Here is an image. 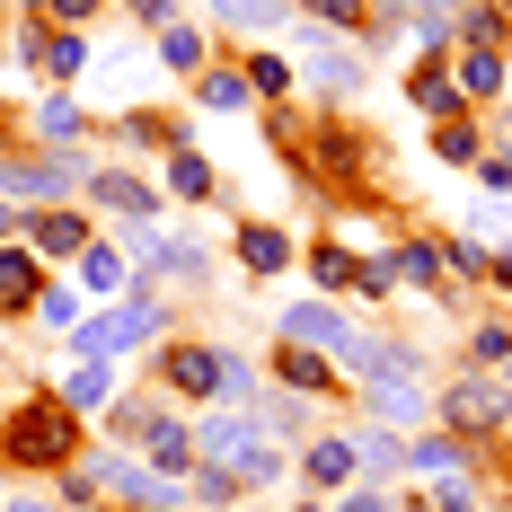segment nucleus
I'll return each mask as SVG.
<instances>
[{
	"label": "nucleus",
	"instance_id": "obj_1",
	"mask_svg": "<svg viewBox=\"0 0 512 512\" xmlns=\"http://www.w3.org/2000/svg\"><path fill=\"white\" fill-rule=\"evenodd\" d=\"M71 442H80V424L62 398H27V407L0 415V451L18 468H71Z\"/></svg>",
	"mask_w": 512,
	"mask_h": 512
},
{
	"label": "nucleus",
	"instance_id": "obj_2",
	"mask_svg": "<svg viewBox=\"0 0 512 512\" xmlns=\"http://www.w3.org/2000/svg\"><path fill=\"white\" fill-rule=\"evenodd\" d=\"M442 424H451L460 442H495L512 424V380L504 371H460V380L442 389Z\"/></svg>",
	"mask_w": 512,
	"mask_h": 512
},
{
	"label": "nucleus",
	"instance_id": "obj_3",
	"mask_svg": "<svg viewBox=\"0 0 512 512\" xmlns=\"http://www.w3.org/2000/svg\"><path fill=\"white\" fill-rule=\"evenodd\" d=\"M159 327H168V301L142 292V301H115V309H98V318H80V327H71V345H80L89 362H115L124 345H151Z\"/></svg>",
	"mask_w": 512,
	"mask_h": 512
},
{
	"label": "nucleus",
	"instance_id": "obj_4",
	"mask_svg": "<svg viewBox=\"0 0 512 512\" xmlns=\"http://www.w3.org/2000/svg\"><path fill=\"white\" fill-rule=\"evenodd\" d=\"M292 71H301L318 98H336V106H345V98H362V53H345L336 36H327V27H309V36H301Z\"/></svg>",
	"mask_w": 512,
	"mask_h": 512
},
{
	"label": "nucleus",
	"instance_id": "obj_5",
	"mask_svg": "<svg viewBox=\"0 0 512 512\" xmlns=\"http://www.w3.org/2000/svg\"><path fill=\"white\" fill-rule=\"evenodd\" d=\"M221 345H168L159 354V389H177V398H221Z\"/></svg>",
	"mask_w": 512,
	"mask_h": 512
},
{
	"label": "nucleus",
	"instance_id": "obj_6",
	"mask_svg": "<svg viewBox=\"0 0 512 512\" xmlns=\"http://www.w3.org/2000/svg\"><path fill=\"white\" fill-rule=\"evenodd\" d=\"M0 186L27 195V204H53V195L80 186V151H62V159H0Z\"/></svg>",
	"mask_w": 512,
	"mask_h": 512
},
{
	"label": "nucleus",
	"instance_id": "obj_7",
	"mask_svg": "<svg viewBox=\"0 0 512 512\" xmlns=\"http://www.w3.org/2000/svg\"><path fill=\"white\" fill-rule=\"evenodd\" d=\"M195 451H204V460H248V451H265V424H256L248 407H221L204 433H195Z\"/></svg>",
	"mask_w": 512,
	"mask_h": 512
},
{
	"label": "nucleus",
	"instance_id": "obj_8",
	"mask_svg": "<svg viewBox=\"0 0 512 512\" xmlns=\"http://www.w3.org/2000/svg\"><path fill=\"white\" fill-rule=\"evenodd\" d=\"M292 9H309V18H318V27H327V36H354V45H398V36H389V27H380V18H371V9H362V0H292Z\"/></svg>",
	"mask_w": 512,
	"mask_h": 512
},
{
	"label": "nucleus",
	"instance_id": "obj_9",
	"mask_svg": "<svg viewBox=\"0 0 512 512\" xmlns=\"http://www.w3.org/2000/svg\"><path fill=\"white\" fill-rule=\"evenodd\" d=\"M89 195H98L106 212H124V221H159V195L142 177H124V168H89Z\"/></svg>",
	"mask_w": 512,
	"mask_h": 512
},
{
	"label": "nucleus",
	"instance_id": "obj_10",
	"mask_svg": "<svg viewBox=\"0 0 512 512\" xmlns=\"http://www.w3.org/2000/svg\"><path fill=\"white\" fill-rule=\"evenodd\" d=\"M142 451H151L159 477H186V468H195V433H186L177 415H151V424H142Z\"/></svg>",
	"mask_w": 512,
	"mask_h": 512
},
{
	"label": "nucleus",
	"instance_id": "obj_11",
	"mask_svg": "<svg viewBox=\"0 0 512 512\" xmlns=\"http://www.w3.org/2000/svg\"><path fill=\"white\" fill-rule=\"evenodd\" d=\"M274 380H283L292 398H327V389H336L327 354H309V345H283V354H274Z\"/></svg>",
	"mask_w": 512,
	"mask_h": 512
},
{
	"label": "nucleus",
	"instance_id": "obj_12",
	"mask_svg": "<svg viewBox=\"0 0 512 512\" xmlns=\"http://www.w3.org/2000/svg\"><path fill=\"white\" fill-rule=\"evenodd\" d=\"M239 265H248V274H283V265H292V239H283L274 221H239Z\"/></svg>",
	"mask_w": 512,
	"mask_h": 512
},
{
	"label": "nucleus",
	"instance_id": "obj_13",
	"mask_svg": "<svg viewBox=\"0 0 512 512\" xmlns=\"http://www.w3.org/2000/svg\"><path fill=\"white\" fill-rule=\"evenodd\" d=\"M45 292V274H36V256L0 248V318H27V301Z\"/></svg>",
	"mask_w": 512,
	"mask_h": 512
},
{
	"label": "nucleus",
	"instance_id": "obj_14",
	"mask_svg": "<svg viewBox=\"0 0 512 512\" xmlns=\"http://www.w3.org/2000/svg\"><path fill=\"white\" fill-rule=\"evenodd\" d=\"M407 98L424 106L433 124H442V115H460V80H451V62H424V71L407 80Z\"/></svg>",
	"mask_w": 512,
	"mask_h": 512
},
{
	"label": "nucleus",
	"instance_id": "obj_15",
	"mask_svg": "<svg viewBox=\"0 0 512 512\" xmlns=\"http://www.w3.org/2000/svg\"><path fill=\"white\" fill-rule=\"evenodd\" d=\"M301 477H309V486H345V477H354V433H327V442H309Z\"/></svg>",
	"mask_w": 512,
	"mask_h": 512
},
{
	"label": "nucleus",
	"instance_id": "obj_16",
	"mask_svg": "<svg viewBox=\"0 0 512 512\" xmlns=\"http://www.w3.org/2000/svg\"><path fill=\"white\" fill-rule=\"evenodd\" d=\"M212 18H221V27H239V36H265V27H283V18H292V0H212Z\"/></svg>",
	"mask_w": 512,
	"mask_h": 512
},
{
	"label": "nucleus",
	"instance_id": "obj_17",
	"mask_svg": "<svg viewBox=\"0 0 512 512\" xmlns=\"http://www.w3.org/2000/svg\"><path fill=\"white\" fill-rule=\"evenodd\" d=\"M27 230H36V248H45V256H80V248H89V221H80V212H36Z\"/></svg>",
	"mask_w": 512,
	"mask_h": 512
},
{
	"label": "nucleus",
	"instance_id": "obj_18",
	"mask_svg": "<svg viewBox=\"0 0 512 512\" xmlns=\"http://www.w3.org/2000/svg\"><path fill=\"white\" fill-rule=\"evenodd\" d=\"M433 159H442V168H477V124H468V115H442V124H433Z\"/></svg>",
	"mask_w": 512,
	"mask_h": 512
},
{
	"label": "nucleus",
	"instance_id": "obj_19",
	"mask_svg": "<svg viewBox=\"0 0 512 512\" xmlns=\"http://www.w3.org/2000/svg\"><path fill=\"white\" fill-rule=\"evenodd\" d=\"M186 495H195V504H204V512H221V504H239V495H248V486H239V468H221V460H204V468H195V477H186Z\"/></svg>",
	"mask_w": 512,
	"mask_h": 512
},
{
	"label": "nucleus",
	"instance_id": "obj_20",
	"mask_svg": "<svg viewBox=\"0 0 512 512\" xmlns=\"http://www.w3.org/2000/svg\"><path fill=\"white\" fill-rule=\"evenodd\" d=\"M195 98H204L212 115H239L256 89H248V71H204V80H195Z\"/></svg>",
	"mask_w": 512,
	"mask_h": 512
},
{
	"label": "nucleus",
	"instance_id": "obj_21",
	"mask_svg": "<svg viewBox=\"0 0 512 512\" xmlns=\"http://www.w3.org/2000/svg\"><path fill=\"white\" fill-rule=\"evenodd\" d=\"M71 265H80V283H89V292H98V301H106V292H115V283H124V256L106 248V239H89V248L71 256Z\"/></svg>",
	"mask_w": 512,
	"mask_h": 512
},
{
	"label": "nucleus",
	"instance_id": "obj_22",
	"mask_svg": "<svg viewBox=\"0 0 512 512\" xmlns=\"http://www.w3.org/2000/svg\"><path fill=\"white\" fill-rule=\"evenodd\" d=\"M106 398H115V371H106V362H89V371L62 380V407H71V415H80V407H106Z\"/></svg>",
	"mask_w": 512,
	"mask_h": 512
},
{
	"label": "nucleus",
	"instance_id": "obj_23",
	"mask_svg": "<svg viewBox=\"0 0 512 512\" xmlns=\"http://www.w3.org/2000/svg\"><path fill=\"white\" fill-rule=\"evenodd\" d=\"M460 460H468L460 433L451 442H407V468H424V477H460Z\"/></svg>",
	"mask_w": 512,
	"mask_h": 512
},
{
	"label": "nucleus",
	"instance_id": "obj_24",
	"mask_svg": "<svg viewBox=\"0 0 512 512\" xmlns=\"http://www.w3.org/2000/svg\"><path fill=\"white\" fill-rule=\"evenodd\" d=\"M159 71H204V36L195 27H159Z\"/></svg>",
	"mask_w": 512,
	"mask_h": 512
},
{
	"label": "nucleus",
	"instance_id": "obj_25",
	"mask_svg": "<svg viewBox=\"0 0 512 512\" xmlns=\"http://www.w3.org/2000/svg\"><path fill=\"white\" fill-rule=\"evenodd\" d=\"M504 89V53H477L468 45V62H460V98H495Z\"/></svg>",
	"mask_w": 512,
	"mask_h": 512
},
{
	"label": "nucleus",
	"instance_id": "obj_26",
	"mask_svg": "<svg viewBox=\"0 0 512 512\" xmlns=\"http://www.w3.org/2000/svg\"><path fill=\"white\" fill-rule=\"evenodd\" d=\"M168 195H186V204H204V195H212L204 151H177V159H168Z\"/></svg>",
	"mask_w": 512,
	"mask_h": 512
},
{
	"label": "nucleus",
	"instance_id": "obj_27",
	"mask_svg": "<svg viewBox=\"0 0 512 512\" xmlns=\"http://www.w3.org/2000/svg\"><path fill=\"white\" fill-rule=\"evenodd\" d=\"M36 327H53V336H71V327H80V292H62V283H45V292H36Z\"/></svg>",
	"mask_w": 512,
	"mask_h": 512
},
{
	"label": "nucleus",
	"instance_id": "obj_28",
	"mask_svg": "<svg viewBox=\"0 0 512 512\" xmlns=\"http://www.w3.org/2000/svg\"><path fill=\"white\" fill-rule=\"evenodd\" d=\"M354 460L389 477V468H407V442H398V433H354Z\"/></svg>",
	"mask_w": 512,
	"mask_h": 512
},
{
	"label": "nucleus",
	"instance_id": "obj_29",
	"mask_svg": "<svg viewBox=\"0 0 512 512\" xmlns=\"http://www.w3.org/2000/svg\"><path fill=\"white\" fill-rule=\"evenodd\" d=\"M142 71H151L142 53H106V62H98V80H106L98 98H133V80H142Z\"/></svg>",
	"mask_w": 512,
	"mask_h": 512
},
{
	"label": "nucleus",
	"instance_id": "obj_30",
	"mask_svg": "<svg viewBox=\"0 0 512 512\" xmlns=\"http://www.w3.org/2000/svg\"><path fill=\"white\" fill-rule=\"evenodd\" d=\"M248 89H256V98H292V62H283V53H256V62H248Z\"/></svg>",
	"mask_w": 512,
	"mask_h": 512
},
{
	"label": "nucleus",
	"instance_id": "obj_31",
	"mask_svg": "<svg viewBox=\"0 0 512 512\" xmlns=\"http://www.w3.org/2000/svg\"><path fill=\"white\" fill-rule=\"evenodd\" d=\"M309 274H318V283H327V292H354V256L336 248V239H327V248L309 256Z\"/></svg>",
	"mask_w": 512,
	"mask_h": 512
},
{
	"label": "nucleus",
	"instance_id": "obj_32",
	"mask_svg": "<svg viewBox=\"0 0 512 512\" xmlns=\"http://www.w3.org/2000/svg\"><path fill=\"white\" fill-rule=\"evenodd\" d=\"M45 71H62V80H80V71H89V45H80V36H53Z\"/></svg>",
	"mask_w": 512,
	"mask_h": 512
},
{
	"label": "nucleus",
	"instance_id": "obj_33",
	"mask_svg": "<svg viewBox=\"0 0 512 512\" xmlns=\"http://www.w3.org/2000/svg\"><path fill=\"white\" fill-rule=\"evenodd\" d=\"M36 124H45L53 142H71V133H80V124H89V115H80V106H71V98H45V115H36Z\"/></svg>",
	"mask_w": 512,
	"mask_h": 512
},
{
	"label": "nucleus",
	"instance_id": "obj_34",
	"mask_svg": "<svg viewBox=\"0 0 512 512\" xmlns=\"http://www.w3.org/2000/svg\"><path fill=\"white\" fill-rule=\"evenodd\" d=\"M124 248H133V265H142V274H159V239H151V221H124Z\"/></svg>",
	"mask_w": 512,
	"mask_h": 512
},
{
	"label": "nucleus",
	"instance_id": "obj_35",
	"mask_svg": "<svg viewBox=\"0 0 512 512\" xmlns=\"http://www.w3.org/2000/svg\"><path fill=\"white\" fill-rule=\"evenodd\" d=\"M468 354H477V362H512V336H504V327H477Z\"/></svg>",
	"mask_w": 512,
	"mask_h": 512
},
{
	"label": "nucleus",
	"instance_id": "obj_36",
	"mask_svg": "<svg viewBox=\"0 0 512 512\" xmlns=\"http://www.w3.org/2000/svg\"><path fill=\"white\" fill-rule=\"evenodd\" d=\"M477 186L486 195H512V159H477Z\"/></svg>",
	"mask_w": 512,
	"mask_h": 512
},
{
	"label": "nucleus",
	"instance_id": "obj_37",
	"mask_svg": "<svg viewBox=\"0 0 512 512\" xmlns=\"http://www.w3.org/2000/svg\"><path fill=\"white\" fill-rule=\"evenodd\" d=\"M336 512H398V504H389L380 486H362V495H345V504H336Z\"/></svg>",
	"mask_w": 512,
	"mask_h": 512
},
{
	"label": "nucleus",
	"instance_id": "obj_38",
	"mask_svg": "<svg viewBox=\"0 0 512 512\" xmlns=\"http://www.w3.org/2000/svg\"><path fill=\"white\" fill-rule=\"evenodd\" d=\"M89 9H98V0H53V18H62V27H80Z\"/></svg>",
	"mask_w": 512,
	"mask_h": 512
},
{
	"label": "nucleus",
	"instance_id": "obj_39",
	"mask_svg": "<svg viewBox=\"0 0 512 512\" xmlns=\"http://www.w3.org/2000/svg\"><path fill=\"white\" fill-rule=\"evenodd\" d=\"M486 159H512V115H495V151Z\"/></svg>",
	"mask_w": 512,
	"mask_h": 512
},
{
	"label": "nucleus",
	"instance_id": "obj_40",
	"mask_svg": "<svg viewBox=\"0 0 512 512\" xmlns=\"http://www.w3.org/2000/svg\"><path fill=\"white\" fill-rule=\"evenodd\" d=\"M424 9H433V18H451V9H477V0H424Z\"/></svg>",
	"mask_w": 512,
	"mask_h": 512
},
{
	"label": "nucleus",
	"instance_id": "obj_41",
	"mask_svg": "<svg viewBox=\"0 0 512 512\" xmlns=\"http://www.w3.org/2000/svg\"><path fill=\"white\" fill-rule=\"evenodd\" d=\"M362 9H371V0H362ZM380 9H398V18H415V9H424V0H380Z\"/></svg>",
	"mask_w": 512,
	"mask_h": 512
},
{
	"label": "nucleus",
	"instance_id": "obj_42",
	"mask_svg": "<svg viewBox=\"0 0 512 512\" xmlns=\"http://www.w3.org/2000/svg\"><path fill=\"white\" fill-rule=\"evenodd\" d=\"M495 283H504V292H512V248H504V256H495Z\"/></svg>",
	"mask_w": 512,
	"mask_h": 512
},
{
	"label": "nucleus",
	"instance_id": "obj_43",
	"mask_svg": "<svg viewBox=\"0 0 512 512\" xmlns=\"http://www.w3.org/2000/svg\"><path fill=\"white\" fill-rule=\"evenodd\" d=\"M9 230H18V212H9V204H0V239H9Z\"/></svg>",
	"mask_w": 512,
	"mask_h": 512
},
{
	"label": "nucleus",
	"instance_id": "obj_44",
	"mask_svg": "<svg viewBox=\"0 0 512 512\" xmlns=\"http://www.w3.org/2000/svg\"><path fill=\"white\" fill-rule=\"evenodd\" d=\"M9 512H53V504H9Z\"/></svg>",
	"mask_w": 512,
	"mask_h": 512
},
{
	"label": "nucleus",
	"instance_id": "obj_45",
	"mask_svg": "<svg viewBox=\"0 0 512 512\" xmlns=\"http://www.w3.org/2000/svg\"><path fill=\"white\" fill-rule=\"evenodd\" d=\"M407 512H433V504H407Z\"/></svg>",
	"mask_w": 512,
	"mask_h": 512
},
{
	"label": "nucleus",
	"instance_id": "obj_46",
	"mask_svg": "<svg viewBox=\"0 0 512 512\" xmlns=\"http://www.w3.org/2000/svg\"><path fill=\"white\" fill-rule=\"evenodd\" d=\"M504 380H512V362H504Z\"/></svg>",
	"mask_w": 512,
	"mask_h": 512
},
{
	"label": "nucleus",
	"instance_id": "obj_47",
	"mask_svg": "<svg viewBox=\"0 0 512 512\" xmlns=\"http://www.w3.org/2000/svg\"><path fill=\"white\" fill-rule=\"evenodd\" d=\"M301 512H318V504H301Z\"/></svg>",
	"mask_w": 512,
	"mask_h": 512
},
{
	"label": "nucleus",
	"instance_id": "obj_48",
	"mask_svg": "<svg viewBox=\"0 0 512 512\" xmlns=\"http://www.w3.org/2000/svg\"><path fill=\"white\" fill-rule=\"evenodd\" d=\"M27 9H36V0H27Z\"/></svg>",
	"mask_w": 512,
	"mask_h": 512
}]
</instances>
